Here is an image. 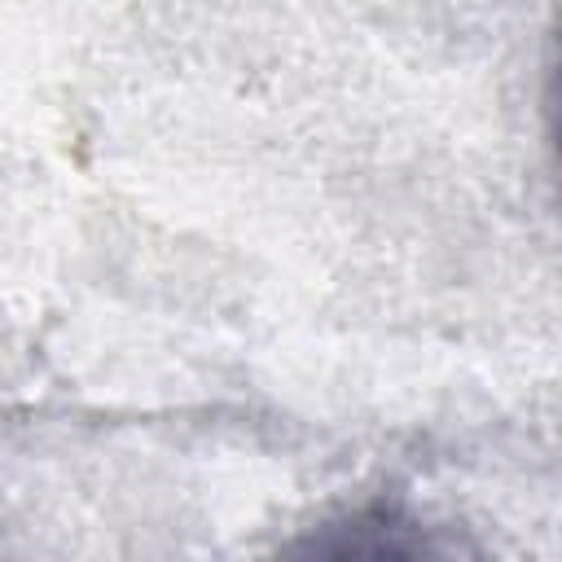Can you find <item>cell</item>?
Listing matches in <instances>:
<instances>
[{"label": "cell", "instance_id": "obj_1", "mask_svg": "<svg viewBox=\"0 0 562 562\" xmlns=\"http://www.w3.org/2000/svg\"><path fill=\"white\" fill-rule=\"evenodd\" d=\"M422 527L426 522L408 518L400 505H369L342 522H329L325 536L312 540V549L321 553H439L448 549L430 540Z\"/></svg>", "mask_w": 562, "mask_h": 562}]
</instances>
